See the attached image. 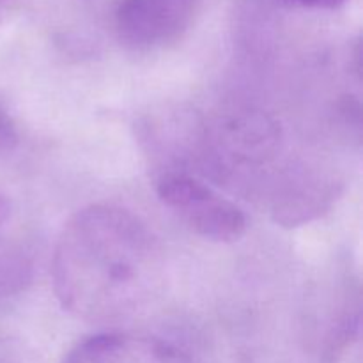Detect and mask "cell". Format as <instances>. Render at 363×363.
<instances>
[{"label":"cell","mask_w":363,"mask_h":363,"mask_svg":"<svg viewBox=\"0 0 363 363\" xmlns=\"http://www.w3.org/2000/svg\"><path fill=\"white\" fill-rule=\"evenodd\" d=\"M158 238L128 209L96 204L71 216L53 252V289L74 318L113 323L147 311L165 289Z\"/></svg>","instance_id":"obj_1"},{"label":"cell","mask_w":363,"mask_h":363,"mask_svg":"<svg viewBox=\"0 0 363 363\" xmlns=\"http://www.w3.org/2000/svg\"><path fill=\"white\" fill-rule=\"evenodd\" d=\"M156 194L195 234L216 243H233L247 230V216L234 202L186 174L170 172L158 179Z\"/></svg>","instance_id":"obj_2"},{"label":"cell","mask_w":363,"mask_h":363,"mask_svg":"<svg viewBox=\"0 0 363 363\" xmlns=\"http://www.w3.org/2000/svg\"><path fill=\"white\" fill-rule=\"evenodd\" d=\"M201 0H121L113 16L116 34L138 52L167 48L191 28Z\"/></svg>","instance_id":"obj_3"},{"label":"cell","mask_w":363,"mask_h":363,"mask_svg":"<svg viewBox=\"0 0 363 363\" xmlns=\"http://www.w3.org/2000/svg\"><path fill=\"white\" fill-rule=\"evenodd\" d=\"M62 363H194L174 344L137 333H99L71 347Z\"/></svg>","instance_id":"obj_4"},{"label":"cell","mask_w":363,"mask_h":363,"mask_svg":"<svg viewBox=\"0 0 363 363\" xmlns=\"http://www.w3.org/2000/svg\"><path fill=\"white\" fill-rule=\"evenodd\" d=\"M18 144V130L9 113L0 106V155L9 152Z\"/></svg>","instance_id":"obj_5"},{"label":"cell","mask_w":363,"mask_h":363,"mask_svg":"<svg viewBox=\"0 0 363 363\" xmlns=\"http://www.w3.org/2000/svg\"><path fill=\"white\" fill-rule=\"evenodd\" d=\"M286 6L301 7V9H339L347 0H279Z\"/></svg>","instance_id":"obj_6"},{"label":"cell","mask_w":363,"mask_h":363,"mask_svg":"<svg viewBox=\"0 0 363 363\" xmlns=\"http://www.w3.org/2000/svg\"><path fill=\"white\" fill-rule=\"evenodd\" d=\"M9 213H11L9 201L0 194V227H2L4 223H6V220L9 218Z\"/></svg>","instance_id":"obj_7"},{"label":"cell","mask_w":363,"mask_h":363,"mask_svg":"<svg viewBox=\"0 0 363 363\" xmlns=\"http://www.w3.org/2000/svg\"><path fill=\"white\" fill-rule=\"evenodd\" d=\"M11 2H13V0H0V23H2L4 18H6L7 11H9L11 7Z\"/></svg>","instance_id":"obj_8"}]
</instances>
